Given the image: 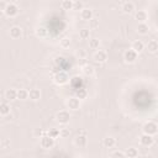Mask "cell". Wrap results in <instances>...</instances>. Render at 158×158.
Listing matches in <instances>:
<instances>
[{
    "label": "cell",
    "mask_w": 158,
    "mask_h": 158,
    "mask_svg": "<svg viewBox=\"0 0 158 158\" xmlns=\"http://www.w3.org/2000/svg\"><path fill=\"white\" fill-rule=\"evenodd\" d=\"M142 131L144 135H149V136H154L158 133V125L153 121H148L143 125L142 127Z\"/></svg>",
    "instance_id": "1"
},
{
    "label": "cell",
    "mask_w": 158,
    "mask_h": 158,
    "mask_svg": "<svg viewBox=\"0 0 158 158\" xmlns=\"http://www.w3.org/2000/svg\"><path fill=\"white\" fill-rule=\"evenodd\" d=\"M68 74L65 73V72H63V70H59V72H57L54 75H53V81L57 84V85H64V84H67L68 83Z\"/></svg>",
    "instance_id": "2"
},
{
    "label": "cell",
    "mask_w": 158,
    "mask_h": 158,
    "mask_svg": "<svg viewBox=\"0 0 158 158\" xmlns=\"http://www.w3.org/2000/svg\"><path fill=\"white\" fill-rule=\"evenodd\" d=\"M56 120H57L59 123H62V125H67V123L69 122V120H70V114H69V111H67V110H60V111H58V112L56 114Z\"/></svg>",
    "instance_id": "3"
},
{
    "label": "cell",
    "mask_w": 158,
    "mask_h": 158,
    "mask_svg": "<svg viewBox=\"0 0 158 158\" xmlns=\"http://www.w3.org/2000/svg\"><path fill=\"white\" fill-rule=\"evenodd\" d=\"M137 57H138V53H136L132 48L125 51V53H123V60H125L126 63H128V64L135 63L136 59H137Z\"/></svg>",
    "instance_id": "4"
},
{
    "label": "cell",
    "mask_w": 158,
    "mask_h": 158,
    "mask_svg": "<svg viewBox=\"0 0 158 158\" xmlns=\"http://www.w3.org/2000/svg\"><path fill=\"white\" fill-rule=\"evenodd\" d=\"M4 14L7 16V17H15L17 14H19V7L15 2H7V6L4 11Z\"/></svg>",
    "instance_id": "5"
},
{
    "label": "cell",
    "mask_w": 158,
    "mask_h": 158,
    "mask_svg": "<svg viewBox=\"0 0 158 158\" xmlns=\"http://www.w3.org/2000/svg\"><path fill=\"white\" fill-rule=\"evenodd\" d=\"M40 144H41L42 148H44V149H49V148H52V147L54 146V138L49 137L48 135H44V136L41 137V139H40Z\"/></svg>",
    "instance_id": "6"
},
{
    "label": "cell",
    "mask_w": 158,
    "mask_h": 158,
    "mask_svg": "<svg viewBox=\"0 0 158 158\" xmlns=\"http://www.w3.org/2000/svg\"><path fill=\"white\" fill-rule=\"evenodd\" d=\"M67 107L69 109V110H78L79 107H80V100L78 99V98H75V96H72V98H69L68 100H67Z\"/></svg>",
    "instance_id": "7"
},
{
    "label": "cell",
    "mask_w": 158,
    "mask_h": 158,
    "mask_svg": "<svg viewBox=\"0 0 158 158\" xmlns=\"http://www.w3.org/2000/svg\"><path fill=\"white\" fill-rule=\"evenodd\" d=\"M139 143H141V146H143V147H151V146H153V143H154V138H153V136H149V135H142L141 137H139Z\"/></svg>",
    "instance_id": "8"
},
{
    "label": "cell",
    "mask_w": 158,
    "mask_h": 158,
    "mask_svg": "<svg viewBox=\"0 0 158 158\" xmlns=\"http://www.w3.org/2000/svg\"><path fill=\"white\" fill-rule=\"evenodd\" d=\"M94 60L98 62V63H105L107 60V53L106 51H102V49H99L94 53Z\"/></svg>",
    "instance_id": "9"
},
{
    "label": "cell",
    "mask_w": 158,
    "mask_h": 158,
    "mask_svg": "<svg viewBox=\"0 0 158 158\" xmlns=\"http://www.w3.org/2000/svg\"><path fill=\"white\" fill-rule=\"evenodd\" d=\"M9 35H10L11 38L17 40V38H20V37L22 36V28H21L20 26H12V27L9 30Z\"/></svg>",
    "instance_id": "10"
},
{
    "label": "cell",
    "mask_w": 158,
    "mask_h": 158,
    "mask_svg": "<svg viewBox=\"0 0 158 158\" xmlns=\"http://www.w3.org/2000/svg\"><path fill=\"white\" fill-rule=\"evenodd\" d=\"M93 16H94V12H93L91 9L84 7V9L80 11V17H81V20H84V21H91V20H93Z\"/></svg>",
    "instance_id": "11"
},
{
    "label": "cell",
    "mask_w": 158,
    "mask_h": 158,
    "mask_svg": "<svg viewBox=\"0 0 158 158\" xmlns=\"http://www.w3.org/2000/svg\"><path fill=\"white\" fill-rule=\"evenodd\" d=\"M135 17L138 21V23H146L147 19H148V15L144 10H137L136 14H135Z\"/></svg>",
    "instance_id": "12"
},
{
    "label": "cell",
    "mask_w": 158,
    "mask_h": 158,
    "mask_svg": "<svg viewBox=\"0 0 158 158\" xmlns=\"http://www.w3.org/2000/svg\"><path fill=\"white\" fill-rule=\"evenodd\" d=\"M146 49H147L149 53H156V52H158V41H156V40L148 41L147 44H146Z\"/></svg>",
    "instance_id": "13"
},
{
    "label": "cell",
    "mask_w": 158,
    "mask_h": 158,
    "mask_svg": "<svg viewBox=\"0 0 158 158\" xmlns=\"http://www.w3.org/2000/svg\"><path fill=\"white\" fill-rule=\"evenodd\" d=\"M131 48H132L136 53H141V52L144 49V43H143L142 41H139V40H136V41L132 42Z\"/></svg>",
    "instance_id": "14"
},
{
    "label": "cell",
    "mask_w": 158,
    "mask_h": 158,
    "mask_svg": "<svg viewBox=\"0 0 158 158\" xmlns=\"http://www.w3.org/2000/svg\"><path fill=\"white\" fill-rule=\"evenodd\" d=\"M5 99L7 101H12V100L17 99V90L16 89H12V88L6 89V91H5Z\"/></svg>",
    "instance_id": "15"
},
{
    "label": "cell",
    "mask_w": 158,
    "mask_h": 158,
    "mask_svg": "<svg viewBox=\"0 0 158 158\" xmlns=\"http://www.w3.org/2000/svg\"><path fill=\"white\" fill-rule=\"evenodd\" d=\"M28 99L32 101H37L41 99V90L40 89H31L28 90Z\"/></svg>",
    "instance_id": "16"
},
{
    "label": "cell",
    "mask_w": 158,
    "mask_h": 158,
    "mask_svg": "<svg viewBox=\"0 0 158 158\" xmlns=\"http://www.w3.org/2000/svg\"><path fill=\"white\" fill-rule=\"evenodd\" d=\"M74 142H75V144L78 147H85L86 143H88V138H86V136L84 133H81V135H78L75 137V141Z\"/></svg>",
    "instance_id": "17"
},
{
    "label": "cell",
    "mask_w": 158,
    "mask_h": 158,
    "mask_svg": "<svg viewBox=\"0 0 158 158\" xmlns=\"http://www.w3.org/2000/svg\"><path fill=\"white\" fill-rule=\"evenodd\" d=\"M121 10H122V12H125V14H131V12H133V10H135V4H133L132 1H126V2L122 4Z\"/></svg>",
    "instance_id": "18"
},
{
    "label": "cell",
    "mask_w": 158,
    "mask_h": 158,
    "mask_svg": "<svg viewBox=\"0 0 158 158\" xmlns=\"http://www.w3.org/2000/svg\"><path fill=\"white\" fill-rule=\"evenodd\" d=\"M102 144H104L105 148H112L116 144V139L114 137H111V136H107V137H105L102 139Z\"/></svg>",
    "instance_id": "19"
},
{
    "label": "cell",
    "mask_w": 158,
    "mask_h": 158,
    "mask_svg": "<svg viewBox=\"0 0 158 158\" xmlns=\"http://www.w3.org/2000/svg\"><path fill=\"white\" fill-rule=\"evenodd\" d=\"M125 156H126V158H137L138 157V149L135 147H130L125 151Z\"/></svg>",
    "instance_id": "20"
},
{
    "label": "cell",
    "mask_w": 158,
    "mask_h": 158,
    "mask_svg": "<svg viewBox=\"0 0 158 158\" xmlns=\"http://www.w3.org/2000/svg\"><path fill=\"white\" fill-rule=\"evenodd\" d=\"M35 33H36L37 37H40V38H44V37L48 35V30H47L44 26H38V27L36 28Z\"/></svg>",
    "instance_id": "21"
},
{
    "label": "cell",
    "mask_w": 158,
    "mask_h": 158,
    "mask_svg": "<svg viewBox=\"0 0 158 158\" xmlns=\"http://www.w3.org/2000/svg\"><path fill=\"white\" fill-rule=\"evenodd\" d=\"M10 111H11V107L7 102H1L0 104V115L6 116L7 114H10Z\"/></svg>",
    "instance_id": "22"
},
{
    "label": "cell",
    "mask_w": 158,
    "mask_h": 158,
    "mask_svg": "<svg viewBox=\"0 0 158 158\" xmlns=\"http://www.w3.org/2000/svg\"><path fill=\"white\" fill-rule=\"evenodd\" d=\"M148 31H149V27H148L147 23H138V26H137V32H138L139 35L144 36V35L148 33Z\"/></svg>",
    "instance_id": "23"
},
{
    "label": "cell",
    "mask_w": 158,
    "mask_h": 158,
    "mask_svg": "<svg viewBox=\"0 0 158 158\" xmlns=\"http://www.w3.org/2000/svg\"><path fill=\"white\" fill-rule=\"evenodd\" d=\"M73 6H74V1L72 0H63L60 2V7L63 10H73Z\"/></svg>",
    "instance_id": "24"
},
{
    "label": "cell",
    "mask_w": 158,
    "mask_h": 158,
    "mask_svg": "<svg viewBox=\"0 0 158 158\" xmlns=\"http://www.w3.org/2000/svg\"><path fill=\"white\" fill-rule=\"evenodd\" d=\"M86 96H88V90L84 89V88H79V89L75 91V98H78L79 100L85 99Z\"/></svg>",
    "instance_id": "25"
},
{
    "label": "cell",
    "mask_w": 158,
    "mask_h": 158,
    "mask_svg": "<svg viewBox=\"0 0 158 158\" xmlns=\"http://www.w3.org/2000/svg\"><path fill=\"white\" fill-rule=\"evenodd\" d=\"M17 99L19 100H26V99H28V90H26V89H19L17 90Z\"/></svg>",
    "instance_id": "26"
},
{
    "label": "cell",
    "mask_w": 158,
    "mask_h": 158,
    "mask_svg": "<svg viewBox=\"0 0 158 158\" xmlns=\"http://www.w3.org/2000/svg\"><path fill=\"white\" fill-rule=\"evenodd\" d=\"M79 37L81 38V40H88L89 37H90V30L89 28H80L79 30Z\"/></svg>",
    "instance_id": "27"
},
{
    "label": "cell",
    "mask_w": 158,
    "mask_h": 158,
    "mask_svg": "<svg viewBox=\"0 0 158 158\" xmlns=\"http://www.w3.org/2000/svg\"><path fill=\"white\" fill-rule=\"evenodd\" d=\"M100 47V40L98 38H91L89 41V48L90 49H98Z\"/></svg>",
    "instance_id": "28"
},
{
    "label": "cell",
    "mask_w": 158,
    "mask_h": 158,
    "mask_svg": "<svg viewBox=\"0 0 158 158\" xmlns=\"http://www.w3.org/2000/svg\"><path fill=\"white\" fill-rule=\"evenodd\" d=\"M83 72L86 75H93L94 74V67L90 64H85V65H83Z\"/></svg>",
    "instance_id": "29"
},
{
    "label": "cell",
    "mask_w": 158,
    "mask_h": 158,
    "mask_svg": "<svg viewBox=\"0 0 158 158\" xmlns=\"http://www.w3.org/2000/svg\"><path fill=\"white\" fill-rule=\"evenodd\" d=\"M47 135L49 136V137H52V138H57V137H59L60 136V130H57V128H52V130H49L48 132H47Z\"/></svg>",
    "instance_id": "30"
},
{
    "label": "cell",
    "mask_w": 158,
    "mask_h": 158,
    "mask_svg": "<svg viewBox=\"0 0 158 158\" xmlns=\"http://www.w3.org/2000/svg\"><path fill=\"white\" fill-rule=\"evenodd\" d=\"M110 158H126V156H125V152H121V151H115L111 156H110Z\"/></svg>",
    "instance_id": "31"
},
{
    "label": "cell",
    "mask_w": 158,
    "mask_h": 158,
    "mask_svg": "<svg viewBox=\"0 0 158 158\" xmlns=\"http://www.w3.org/2000/svg\"><path fill=\"white\" fill-rule=\"evenodd\" d=\"M70 46V40L68 38V37H64L62 41H60V47H63V48H68Z\"/></svg>",
    "instance_id": "32"
},
{
    "label": "cell",
    "mask_w": 158,
    "mask_h": 158,
    "mask_svg": "<svg viewBox=\"0 0 158 158\" xmlns=\"http://www.w3.org/2000/svg\"><path fill=\"white\" fill-rule=\"evenodd\" d=\"M84 9V4L83 1H74V6H73V10H83Z\"/></svg>",
    "instance_id": "33"
},
{
    "label": "cell",
    "mask_w": 158,
    "mask_h": 158,
    "mask_svg": "<svg viewBox=\"0 0 158 158\" xmlns=\"http://www.w3.org/2000/svg\"><path fill=\"white\" fill-rule=\"evenodd\" d=\"M69 135H70V131H69V128H62V130H60V137L65 138V137H68Z\"/></svg>",
    "instance_id": "34"
},
{
    "label": "cell",
    "mask_w": 158,
    "mask_h": 158,
    "mask_svg": "<svg viewBox=\"0 0 158 158\" xmlns=\"http://www.w3.org/2000/svg\"><path fill=\"white\" fill-rule=\"evenodd\" d=\"M89 22H90V25H91V27H93V28L99 26V22H98L95 19H93V20H91V21H89Z\"/></svg>",
    "instance_id": "35"
},
{
    "label": "cell",
    "mask_w": 158,
    "mask_h": 158,
    "mask_svg": "<svg viewBox=\"0 0 158 158\" xmlns=\"http://www.w3.org/2000/svg\"><path fill=\"white\" fill-rule=\"evenodd\" d=\"M9 144H10V141H7L6 138H4V139H2V142H1V147H2V148H5V147H6V146H9Z\"/></svg>",
    "instance_id": "36"
},
{
    "label": "cell",
    "mask_w": 158,
    "mask_h": 158,
    "mask_svg": "<svg viewBox=\"0 0 158 158\" xmlns=\"http://www.w3.org/2000/svg\"><path fill=\"white\" fill-rule=\"evenodd\" d=\"M77 56H79V59H80V57H85V52H84L83 49H79V51L77 52Z\"/></svg>",
    "instance_id": "37"
},
{
    "label": "cell",
    "mask_w": 158,
    "mask_h": 158,
    "mask_svg": "<svg viewBox=\"0 0 158 158\" xmlns=\"http://www.w3.org/2000/svg\"><path fill=\"white\" fill-rule=\"evenodd\" d=\"M157 25H158V21H157Z\"/></svg>",
    "instance_id": "38"
}]
</instances>
